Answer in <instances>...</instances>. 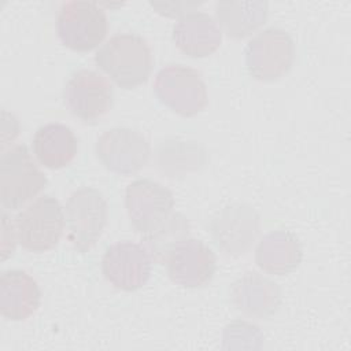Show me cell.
<instances>
[{"label":"cell","instance_id":"6da1fadb","mask_svg":"<svg viewBox=\"0 0 351 351\" xmlns=\"http://www.w3.org/2000/svg\"><path fill=\"white\" fill-rule=\"evenodd\" d=\"M95 63L118 86L132 89L148 80L154 60L145 38L134 33H117L99 48Z\"/></svg>","mask_w":351,"mask_h":351},{"label":"cell","instance_id":"3957f363","mask_svg":"<svg viewBox=\"0 0 351 351\" xmlns=\"http://www.w3.org/2000/svg\"><path fill=\"white\" fill-rule=\"evenodd\" d=\"M108 219V204L103 193L92 186L74 191L64 207L67 237L80 251H89L100 239Z\"/></svg>","mask_w":351,"mask_h":351},{"label":"cell","instance_id":"7c38bea8","mask_svg":"<svg viewBox=\"0 0 351 351\" xmlns=\"http://www.w3.org/2000/svg\"><path fill=\"white\" fill-rule=\"evenodd\" d=\"M152 259L147 250L133 241L111 244L101 258V271L106 280L122 291H137L151 276Z\"/></svg>","mask_w":351,"mask_h":351},{"label":"cell","instance_id":"7a4b0ae2","mask_svg":"<svg viewBox=\"0 0 351 351\" xmlns=\"http://www.w3.org/2000/svg\"><path fill=\"white\" fill-rule=\"evenodd\" d=\"M154 92L162 104L181 117H195L208 103L200 73L180 63L166 64L156 73Z\"/></svg>","mask_w":351,"mask_h":351},{"label":"cell","instance_id":"ac0fdd59","mask_svg":"<svg viewBox=\"0 0 351 351\" xmlns=\"http://www.w3.org/2000/svg\"><path fill=\"white\" fill-rule=\"evenodd\" d=\"M32 148L44 167L62 169L75 158L78 140L67 125L52 122L40 126L34 132Z\"/></svg>","mask_w":351,"mask_h":351},{"label":"cell","instance_id":"52a82bcc","mask_svg":"<svg viewBox=\"0 0 351 351\" xmlns=\"http://www.w3.org/2000/svg\"><path fill=\"white\" fill-rule=\"evenodd\" d=\"M295 60V43L281 27H267L245 47L248 74L259 81H274L285 75Z\"/></svg>","mask_w":351,"mask_h":351},{"label":"cell","instance_id":"44dd1931","mask_svg":"<svg viewBox=\"0 0 351 351\" xmlns=\"http://www.w3.org/2000/svg\"><path fill=\"white\" fill-rule=\"evenodd\" d=\"M236 340H244V341H247L248 347L255 348V347H258V346H255V341H261V340H263V337L255 325H252L247 321H233L223 330V341L229 343V346H230ZM229 346H226V347H229Z\"/></svg>","mask_w":351,"mask_h":351},{"label":"cell","instance_id":"8fae6325","mask_svg":"<svg viewBox=\"0 0 351 351\" xmlns=\"http://www.w3.org/2000/svg\"><path fill=\"white\" fill-rule=\"evenodd\" d=\"M125 206L130 223L144 236L173 213L174 197L162 184L149 178H138L126 186Z\"/></svg>","mask_w":351,"mask_h":351},{"label":"cell","instance_id":"5b68a950","mask_svg":"<svg viewBox=\"0 0 351 351\" xmlns=\"http://www.w3.org/2000/svg\"><path fill=\"white\" fill-rule=\"evenodd\" d=\"M64 223L63 208L51 195L37 197L14 221L18 243L30 252L52 250L63 234Z\"/></svg>","mask_w":351,"mask_h":351},{"label":"cell","instance_id":"9c48e42d","mask_svg":"<svg viewBox=\"0 0 351 351\" xmlns=\"http://www.w3.org/2000/svg\"><path fill=\"white\" fill-rule=\"evenodd\" d=\"M208 229L213 241L222 252L239 256L255 243L261 230V217L251 206L233 203L215 213Z\"/></svg>","mask_w":351,"mask_h":351},{"label":"cell","instance_id":"9a60e30c","mask_svg":"<svg viewBox=\"0 0 351 351\" xmlns=\"http://www.w3.org/2000/svg\"><path fill=\"white\" fill-rule=\"evenodd\" d=\"M222 40L217 21L202 11H192L181 16L173 27L176 47L191 58H206L214 53Z\"/></svg>","mask_w":351,"mask_h":351},{"label":"cell","instance_id":"7402d4cb","mask_svg":"<svg viewBox=\"0 0 351 351\" xmlns=\"http://www.w3.org/2000/svg\"><path fill=\"white\" fill-rule=\"evenodd\" d=\"M15 226L5 213H1V261H5L15 251L16 244Z\"/></svg>","mask_w":351,"mask_h":351},{"label":"cell","instance_id":"e0dca14e","mask_svg":"<svg viewBox=\"0 0 351 351\" xmlns=\"http://www.w3.org/2000/svg\"><path fill=\"white\" fill-rule=\"evenodd\" d=\"M303 250L299 239L289 230L277 229L265 234L256 245L255 262L269 274L284 276L302 262Z\"/></svg>","mask_w":351,"mask_h":351},{"label":"cell","instance_id":"ffe728a7","mask_svg":"<svg viewBox=\"0 0 351 351\" xmlns=\"http://www.w3.org/2000/svg\"><path fill=\"white\" fill-rule=\"evenodd\" d=\"M189 230L191 226L188 219L182 214L173 211L154 230L143 236L144 248L152 261L165 265L170 251L178 243L189 237Z\"/></svg>","mask_w":351,"mask_h":351},{"label":"cell","instance_id":"d6986e66","mask_svg":"<svg viewBox=\"0 0 351 351\" xmlns=\"http://www.w3.org/2000/svg\"><path fill=\"white\" fill-rule=\"evenodd\" d=\"M267 1H218L215 18L221 32L232 38H244L267 19Z\"/></svg>","mask_w":351,"mask_h":351},{"label":"cell","instance_id":"5bb4252c","mask_svg":"<svg viewBox=\"0 0 351 351\" xmlns=\"http://www.w3.org/2000/svg\"><path fill=\"white\" fill-rule=\"evenodd\" d=\"M230 300L244 315L267 319L281 307L282 292L278 284L252 271L245 273L232 284Z\"/></svg>","mask_w":351,"mask_h":351},{"label":"cell","instance_id":"ba28073f","mask_svg":"<svg viewBox=\"0 0 351 351\" xmlns=\"http://www.w3.org/2000/svg\"><path fill=\"white\" fill-rule=\"evenodd\" d=\"M63 101L70 114L80 121L96 123L112 107V85L100 73L81 69L67 80L63 89Z\"/></svg>","mask_w":351,"mask_h":351},{"label":"cell","instance_id":"30bf717a","mask_svg":"<svg viewBox=\"0 0 351 351\" xmlns=\"http://www.w3.org/2000/svg\"><path fill=\"white\" fill-rule=\"evenodd\" d=\"M95 151L107 170L121 176L138 173L151 156L147 138L129 128H112L103 132L96 141Z\"/></svg>","mask_w":351,"mask_h":351},{"label":"cell","instance_id":"603a6c76","mask_svg":"<svg viewBox=\"0 0 351 351\" xmlns=\"http://www.w3.org/2000/svg\"><path fill=\"white\" fill-rule=\"evenodd\" d=\"M159 14L166 16H184L188 12H192L195 7L199 4L196 3H149Z\"/></svg>","mask_w":351,"mask_h":351},{"label":"cell","instance_id":"2e32d148","mask_svg":"<svg viewBox=\"0 0 351 351\" xmlns=\"http://www.w3.org/2000/svg\"><path fill=\"white\" fill-rule=\"evenodd\" d=\"M41 292L37 281L25 270L12 269L0 277V313L10 321H25L40 307Z\"/></svg>","mask_w":351,"mask_h":351},{"label":"cell","instance_id":"4fadbf2b","mask_svg":"<svg viewBox=\"0 0 351 351\" xmlns=\"http://www.w3.org/2000/svg\"><path fill=\"white\" fill-rule=\"evenodd\" d=\"M165 265L174 284L184 288H200L213 280L217 259L206 243L188 237L170 251Z\"/></svg>","mask_w":351,"mask_h":351},{"label":"cell","instance_id":"8992f818","mask_svg":"<svg viewBox=\"0 0 351 351\" xmlns=\"http://www.w3.org/2000/svg\"><path fill=\"white\" fill-rule=\"evenodd\" d=\"M47 185V177L34 163L25 144L0 158V200L4 208L18 210Z\"/></svg>","mask_w":351,"mask_h":351},{"label":"cell","instance_id":"277c9868","mask_svg":"<svg viewBox=\"0 0 351 351\" xmlns=\"http://www.w3.org/2000/svg\"><path fill=\"white\" fill-rule=\"evenodd\" d=\"M55 25L62 44L78 52L96 48L108 32L107 15L96 1L63 3L58 10Z\"/></svg>","mask_w":351,"mask_h":351}]
</instances>
